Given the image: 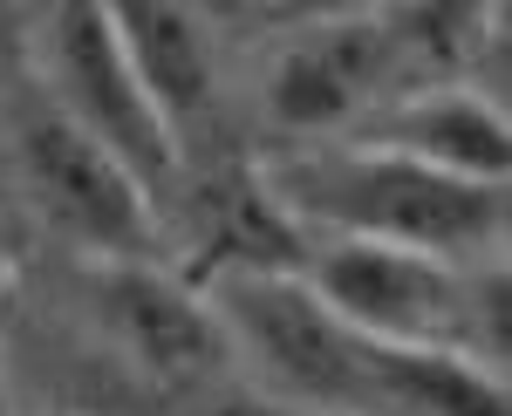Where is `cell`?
Wrapping results in <instances>:
<instances>
[{"instance_id": "4fadbf2b", "label": "cell", "mask_w": 512, "mask_h": 416, "mask_svg": "<svg viewBox=\"0 0 512 416\" xmlns=\"http://www.w3.org/2000/svg\"><path fill=\"white\" fill-rule=\"evenodd\" d=\"M219 7H239V14H253V21H274L287 0H219Z\"/></svg>"}, {"instance_id": "52a82bcc", "label": "cell", "mask_w": 512, "mask_h": 416, "mask_svg": "<svg viewBox=\"0 0 512 416\" xmlns=\"http://www.w3.org/2000/svg\"><path fill=\"white\" fill-rule=\"evenodd\" d=\"M89 301L103 335L117 341L137 369L164 382H192L233 362L226 328L185 266H164L158 253L144 260H89Z\"/></svg>"}, {"instance_id": "7a4b0ae2", "label": "cell", "mask_w": 512, "mask_h": 416, "mask_svg": "<svg viewBox=\"0 0 512 416\" xmlns=\"http://www.w3.org/2000/svg\"><path fill=\"white\" fill-rule=\"evenodd\" d=\"M253 171L308 239H390L444 260H485L506 246V185L451 178L362 137L280 144Z\"/></svg>"}, {"instance_id": "ba28073f", "label": "cell", "mask_w": 512, "mask_h": 416, "mask_svg": "<svg viewBox=\"0 0 512 416\" xmlns=\"http://www.w3.org/2000/svg\"><path fill=\"white\" fill-rule=\"evenodd\" d=\"M349 137L403 151L417 164H431V171H451V178H478V185H506V171H512L506 103L492 89H472V82L403 89L390 103H376Z\"/></svg>"}, {"instance_id": "6da1fadb", "label": "cell", "mask_w": 512, "mask_h": 416, "mask_svg": "<svg viewBox=\"0 0 512 416\" xmlns=\"http://www.w3.org/2000/svg\"><path fill=\"white\" fill-rule=\"evenodd\" d=\"M205 301L233 362L301 416H512L499 369L369 335L315 301L301 273H219Z\"/></svg>"}, {"instance_id": "7c38bea8", "label": "cell", "mask_w": 512, "mask_h": 416, "mask_svg": "<svg viewBox=\"0 0 512 416\" xmlns=\"http://www.w3.org/2000/svg\"><path fill=\"white\" fill-rule=\"evenodd\" d=\"M369 7H383V0H287L267 28H280V21H308V14H369Z\"/></svg>"}, {"instance_id": "8992f818", "label": "cell", "mask_w": 512, "mask_h": 416, "mask_svg": "<svg viewBox=\"0 0 512 416\" xmlns=\"http://www.w3.org/2000/svg\"><path fill=\"white\" fill-rule=\"evenodd\" d=\"M396 96V69L376 14H308L280 21V41L260 69V110L280 144L349 137L376 103Z\"/></svg>"}, {"instance_id": "30bf717a", "label": "cell", "mask_w": 512, "mask_h": 416, "mask_svg": "<svg viewBox=\"0 0 512 416\" xmlns=\"http://www.w3.org/2000/svg\"><path fill=\"white\" fill-rule=\"evenodd\" d=\"M383 48L396 69V96L403 89H437V82H478V69L499 55L506 41V0H383L369 7Z\"/></svg>"}, {"instance_id": "3957f363", "label": "cell", "mask_w": 512, "mask_h": 416, "mask_svg": "<svg viewBox=\"0 0 512 416\" xmlns=\"http://www.w3.org/2000/svg\"><path fill=\"white\" fill-rule=\"evenodd\" d=\"M308 294L328 301L342 321L369 328L383 341L451 348L465 362H485L506 376V260H444L390 239H308L301 253Z\"/></svg>"}, {"instance_id": "8fae6325", "label": "cell", "mask_w": 512, "mask_h": 416, "mask_svg": "<svg viewBox=\"0 0 512 416\" xmlns=\"http://www.w3.org/2000/svg\"><path fill=\"white\" fill-rule=\"evenodd\" d=\"M308 232L280 212V198L260 185L246 164L219 185H198V239H192V273L198 287L219 273H301Z\"/></svg>"}, {"instance_id": "5b68a950", "label": "cell", "mask_w": 512, "mask_h": 416, "mask_svg": "<svg viewBox=\"0 0 512 416\" xmlns=\"http://www.w3.org/2000/svg\"><path fill=\"white\" fill-rule=\"evenodd\" d=\"M14 171L35 212L76 246L82 260H144L164 246L158 198L123 171L89 130H76L48 96L14 123Z\"/></svg>"}, {"instance_id": "9c48e42d", "label": "cell", "mask_w": 512, "mask_h": 416, "mask_svg": "<svg viewBox=\"0 0 512 416\" xmlns=\"http://www.w3.org/2000/svg\"><path fill=\"white\" fill-rule=\"evenodd\" d=\"M103 14L117 28L130 69L144 76L151 103L192 151V130L219 116V55H212V28L198 0H103Z\"/></svg>"}, {"instance_id": "277c9868", "label": "cell", "mask_w": 512, "mask_h": 416, "mask_svg": "<svg viewBox=\"0 0 512 416\" xmlns=\"http://www.w3.org/2000/svg\"><path fill=\"white\" fill-rule=\"evenodd\" d=\"M41 96L117 157L158 198V212L185 191V144L151 103L144 76L130 69L103 0H48L41 7Z\"/></svg>"}]
</instances>
